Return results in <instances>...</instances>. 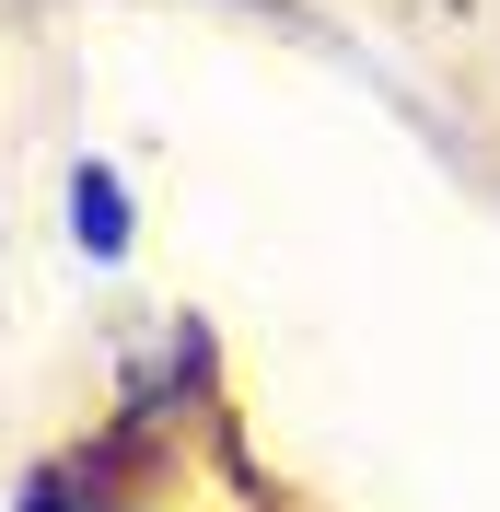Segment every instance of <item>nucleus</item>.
<instances>
[{
    "mask_svg": "<svg viewBox=\"0 0 500 512\" xmlns=\"http://www.w3.org/2000/svg\"><path fill=\"white\" fill-rule=\"evenodd\" d=\"M24 512H117V501H94V489H82V501H70V489H59V478H47V489H35V501H24Z\"/></svg>",
    "mask_w": 500,
    "mask_h": 512,
    "instance_id": "obj_2",
    "label": "nucleus"
},
{
    "mask_svg": "<svg viewBox=\"0 0 500 512\" xmlns=\"http://www.w3.org/2000/svg\"><path fill=\"white\" fill-rule=\"evenodd\" d=\"M70 233H82V256H117V245H128V187L105 175V163L70 175Z\"/></svg>",
    "mask_w": 500,
    "mask_h": 512,
    "instance_id": "obj_1",
    "label": "nucleus"
},
{
    "mask_svg": "<svg viewBox=\"0 0 500 512\" xmlns=\"http://www.w3.org/2000/svg\"><path fill=\"white\" fill-rule=\"evenodd\" d=\"M245 12H291V0H245Z\"/></svg>",
    "mask_w": 500,
    "mask_h": 512,
    "instance_id": "obj_3",
    "label": "nucleus"
}]
</instances>
